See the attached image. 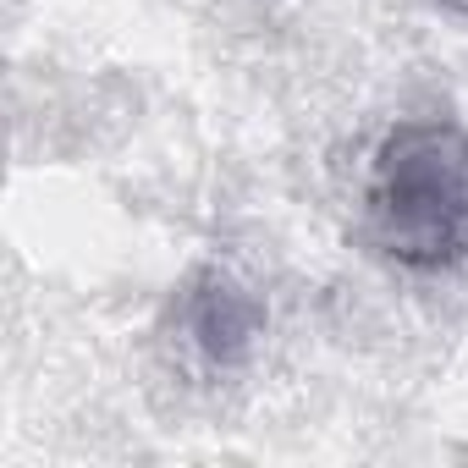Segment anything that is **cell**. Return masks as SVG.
I'll use <instances>...</instances> for the list:
<instances>
[{
	"instance_id": "1",
	"label": "cell",
	"mask_w": 468,
	"mask_h": 468,
	"mask_svg": "<svg viewBox=\"0 0 468 468\" xmlns=\"http://www.w3.org/2000/svg\"><path fill=\"white\" fill-rule=\"evenodd\" d=\"M369 238L408 271L468 260V133L457 122H397L369 165Z\"/></svg>"
},
{
	"instance_id": "2",
	"label": "cell",
	"mask_w": 468,
	"mask_h": 468,
	"mask_svg": "<svg viewBox=\"0 0 468 468\" xmlns=\"http://www.w3.org/2000/svg\"><path fill=\"white\" fill-rule=\"evenodd\" d=\"M182 331L187 342L198 347L204 364H238L249 358V347L260 342L265 331V309L249 287H238L226 271H204L193 287H187V303H182Z\"/></svg>"
},
{
	"instance_id": "3",
	"label": "cell",
	"mask_w": 468,
	"mask_h": 468,
	"mask_svg": "<svg viewBox=\"0 0 468 468\" xmlns=\"http://www.w3.org/2000/svg\"><path fill=\"white\" fill-rule=\"evenodd\" d=\"M446 6H457V12H468V0H446Z\"/></svg>"
}]
</instances>
